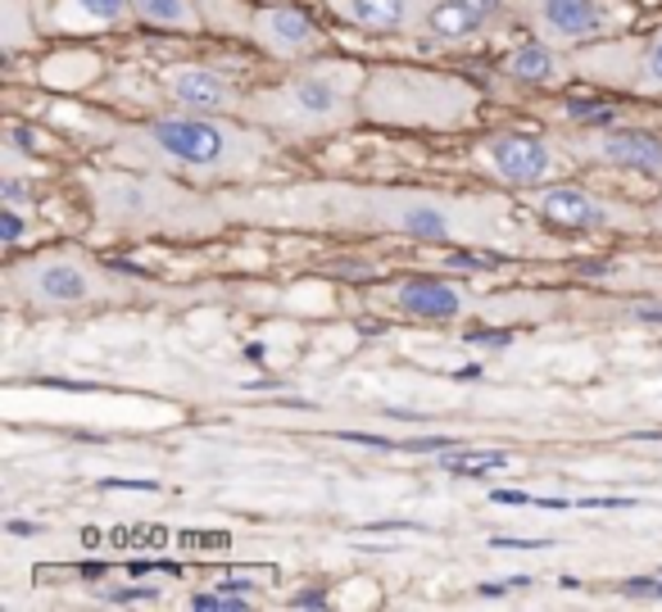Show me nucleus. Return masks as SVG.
<instances>
[{"instance_id": "nucleus-1", "label": "nucleus", "mask_w": 662, "mask_h": 612, "mask_svg": "<svg viewBox=\"0 0 662 612\" xmlns=\"http://www.w3.org/2000/svg\"><path fill=\"white\" fill-rule=\"evenodd\" d=\"M350 77L345 73H304L300 82L272 91V96L259 105L263 118L281 123V127H296V132H322V127H337L350 114Z\"/></svg>"}, {"instance_id": "nucleus-2", "label": "nucleus", "mask_w": 662, "mask_h": 612, "mask_svg": "<svg viewBox=\"0 0 662 612\" xmlns=\"http://www.w3.org/2000/svg\"><path fill=\"white\" fill-rule=\"evenodd\" d=\"M146 141L164 159L186 168H227L241 151H250L227 123H209V118H159L146 132Z\"/></svg>"}, {"instance_id": "nucleus-3", "label": "nucleus", "mask_w": 662, "mask_h": 612, "mask_svg": "<svg viewBox=\"0 0 662 612\" xmlns=\"http://www.w3.org/2000/svg\"><path fill=\"white\" fill-rule=\"evenodd\" d=\"M14 287L37 300V304H82L91 295H101V281L91 277L77 259L51 255V259H32L14 272Z\"/></svg>"}, {"instance_id": "nucleus-4", "label": "nucleus", "mask_w": 662, "mask_h": 612, "mask_svg": "<svg viewBox=\"0 0 662 612\" xmlns=\"http://www.w3.org/2000/svg\"><path fill=\"white\" fill-rule=\"evenodd\" d=\"M486 164L504 177V181H545L554 173V155L545 141L523 136V132H504L486 141Z\"/></svg>"}, {"instance_id": "nucleus-5", "label": "nucleus", "mask_w": 662, "mask_h": 612, "mask_svg": "<svg viewBox=\"0 0 662 612\" xmlns=\"http://www.w3.org/2000/svg\"><path fill=\"white\" fill-rule=\"evenodd\" d=\"M250 32L259 37L263 51L277 55V60L304 55V51H313V41H318L309 14L296 10V6H268V10H259V14L250 19Z\"/></svg>"}, {"instance_id": "nucleus-6", "label": "nucleus", "mask_w": 662, "mask_h": 612, "mask_svg": "<svg viewBox=\"0 0 662 612\" xmlns=\"http://www.w3.org/2000/svg\"><path fill=\"white\" fill-rule=\"evenodd\" d=\"M536 19L545 23L549 37L586 41L612 28V6L608 0H536Z\"/></svg>"}, {"instance_id": "nucleus-7", "label": "nucleus", "mask_w": 662, "mask_h": 612, "mask_svg": "<svg viewBox=\"0 0 662 612\" xmlns=\"http://www.w3.org/2000/svg\"><path fill=\"white\" fill-rule=\"evenodd\" d=\"M341 19H350L354 28L368 32H400L413 28L417 19H427L436 0H327Z\"/></svg>"}, {"instance_id": "nucleus-8", "label": "nucleus", "mask_w": 662, "mask_h": 612, "mask_svg": "<svg viewBox=\"0 0 662 612\" xmlns=\"http://www.w3.org/2000/svg\"><path fill=\"white\" fill-rule=\"evenodd\" d=\"M395 304L413 318H427V322H449L463 313V291L449 287V281L436 277H408L395 287Z\"/></svg>"}, {"instance_id": "nucleus-9", "label": "nucleus", "mask_w": 662, "mask_h": 612, "mask_svg": "<svg viewBox=\"0 0 662 612\" xmlns=\"http://www.w3.org/2000/svg\"><path fill=\"white\" fill-rule=\"evenodd\" d=\"M168 91L192 105V110H231L236 105V91L218 69H200V64H182L168 73Z\"/></svg>"}, {"instance_id": "nucleus-10", "label": "nucleus", "mask_w": 662, "mask_h": 612, "mask_svg": "<svg viewBox=\"0 0 662 612\" xmlns=\"http://www.w3.org/2000/svg\"><path fill=\"white\" fill-rule=\"evenodd\" d=\"M499 6H504V0H436L432 14H427V32L441 37V41L472 37V32H482L495 19Z\"/></svg>"}, {"instance_id": "nucleus-11", "label": "nucleus", "mask_w": 662, "mask_h": 612, "mask_svg": "<svg viewBox=\"0 0 662 612\" xmlns=\"http://www.w3.org/2000/svg\"><path fill=\"white\" fill-rule=\"evenodd\" d=\"M536 209L554 227H599V222H608V209L594 196L577 191V186H554V191H540Z\"/></svg>"}, {"instance_id": "nucleus-12", "label": "nucleus", "mask_w": 662, "mask_h": 612, "mask_svg": "<svg viewBox=\"0 0 662 612\" xmlns=\"http://www.w3.org/2000/svg\"><path fill=\"white\" fill-rule=\"evenodd\" d=\"M599 155L618 168H635V173H662V141L649 132H608L599 141Z\"/></svg>"}, {"instance_id": "nucleus-13", "label": "nucleus", "mask_w": 662, "mask_h": 612, "mask_svg": "<svg viewBox=\"0 0 662 612\" xmlns=\"http://www.w3.org/2000/svg\"><path fill=\"white\" fill-rule=\"evenodd\" d=\"M508 73L517 82H558L562 64H558V55L549 51L545 41H527V45H517V51L508 55Z\"/></svg>"}, {"instance_id": "nucleus-14", "label": "nucleus", "mask_w": 662, "mask_h": 612, "mask_svg": "<svg viewBox=\"0 0 662 612\" xmlns=\"http://www.w3.org/2000/svg\"><path fill=\"white\" fill-rule=\"evenodd\" d=\"M132 14L151 28H200L196 0H132Z\"/></svg>"}, {"instance_id": "nucleus-15", "label": "nucleus", "mask_w": 662, "mask_h": 612, "mask_svg": "<svg viewBox=\"0 0 662 612\" xmlns=\"http://www.w3.org/2000/svg\"><path fill=\"white\" fill-rule=\"evenodd\" d=\"M395 227L408 231V237H417V241H449V218L436 205H404L395 214Z\"/></svg>"}, {"instance_id": "nucleus-16", "label": "nucleus", "mask_w": 662, "mask_h": 612, "mask_svg": "<svg viewBox=\"0 0 662 612\" xmlns=\"http://www.w3.org/2000/svg\"><path fill=\"white\" fill-rule=\"evenodd\" d=\"M449 473H490V467H508V454L499 449H477V454H449L445 458Z\"/></svg>"}, {"instance_id": "nucleus-17", "label": "nucleus", "mask_w": 662, "mask_h": 612, "mask_svg": "<svg viewBox=\"0 0 662 612\" xmlns=\"http://www.w3.org/2000/svg\"><path fill=\"white\" fill-rule=\"evenodd\" d=\"M73 6L91 23H123L132 14V0H73Z\"/></svg>"}, {"instance_id": "nucleus-18", "label": "nucleus", "mask_w": 662, "mask_h": 612, "mask_svg": "<svg viewBox=\"0 0 662 612\" xmlns=\"http://www.w3.org/2000/svg\"><path fill=\"white\" fill-rule=\"evenodd\" d=\"M567 118L586 123V127H612V123H618V110H612V105H594V101H567Z\"/></svg>"}, {"instance_id": "nucleus-19", "label": "nucleus", "mask_w": 662, "mask_h": 612, "mask_svg": "<svg viewBox=\"0 0 662 612\" xmlns=\"http://www.w3.org/2000/svg\"><path fill=\"white\" fill-rule=\"evenodd\" d=\"M196 608L200 612H241V608H250V599L246 594H236V590H214V594H196Z\"/></svg>"}, {"instance_id": "nucleus-20", "label": "nucleus", "mask_w": 662, "mask_h": 612, "mask_svg": "<svg viewBox=\"0 0 662 612\" xmlns=\"http://www.w3.org/2000/svg\"><path fill=\"white\" fill-rule=\"evenodd\" d=\"M640 77L649 82V86H658L662 91V32L644 45V60H640Z\"/></svg>"}, {"instance_id": "nucleus-21", "label": "nucleus", "mask_w": 662, "mask_h": 612, "mask_svg": "<svg viewBox=\"0 0 662 612\" xmlns=\"http://www.w3.org/2000/svg\"><path fill=\"white\" fill-rule=\"evenodd\" d=\"M19 237H23V214L10 205L6 214H0V241H6V246H19Z\"/></svg>"}, {"instance_id": "nucleus-22", "label": "nucleus", "mask_w": 662, "mask_h": 612, "mask_svg": "<svg viewBox=\"0 0 662 612\" xmlns=\"http://www.w3.org/2000/svg\"><path fill=\"white\" fill-rule=\"evenodd\" d=\"M622 590H627V594H653V599H662V581H658V577H635V581H627Z\"/></svg>"}, {"instance_id": "nucleus-23", "label": "nucleus", "mask_w": 662, "mask_h": 612, "mask_svg": "<svg viewBox=\"0 0 662 612\" xmlns=\"http://www.w3.org/2000/svg\"><path fill=\"white\" fill-rule=\"evenodd\" d=\"M531 581L527 577H508V581H495V585H482L486 594H508V590H527Z\"/></svg>"}, {"instance_id": "nucleus-24", "label": "nucleus", "mask_w": 662, "mask_h": 612, "mask_svg": "<svg viewBox=\"0 0 662 612\" xmlns=\"http://www.w3.org/2000/svg\"><path fill=\"white\" fill-rule=\"evenodd\" d=\"M449 268H490V259H482V255H449Z\"/></svg>"}, {"instance_id": "nucleus-25", "label": "nucleus", "mask_w": 662, "mask_h": 612, "mask_svg": "<svg viewBox=\"0 0 662 612\" xmlns=\"http://www.w3.org/2000/svg\"><path fill=\"white\" fill-rule=\"evenodd\" d=\"M291 603H296V608H318V603H327V590H304V594H296Z\"/></svg>"}, {"instance_id": "nucleus-26", "label": "nucleus", "mask_w": 662, "mask_h": 612, "mask_svg": "<svg viewBox=\"0 0 662 612\" xmlns=\"http://www.w3.org/2000/svg\"><path fill=\"white\" fill-rule=\"evenodd\" d=\"M105 490H155V481H105Z\"/></svg>"}, {"instance_id": "nucleus-27", "label": "nucleus", "mask_w": 662, "mask_h": 612, "mask_svg": "<svg viewBox=\"0 0 662 612\" xmlns=\"http://www.w3.org/2000/svg\"><path fill=\"white\" fill-rule=\"evenodd\" d=\"M635 318H640V322H662V304H640Z\"/></svg>"}, {"instance_id": "nucleus-28", "label": "nucleus", "mask_w": 662, "mask_h": 612, "mask_svg": "<svg viewBox=\"0 0 662 612\" xmlns=\"http://www.w3.org/2000/svg\"><path fill=\"white\" fill-rule=\"evenodd\" d=\"M477 341V345H508V336H486V332H467V345Z\"/></svg>"}, {"instance_id": "nucleus-29", "label": "nucleus", "mask_w": 662, "mask_h": 612, "mask_svg": "<svg viewBox=\"0 0 662 612\" xmlns=\"http://www.w3.org/2000/svg\"><path fill=\"white\" fill-rule=\"evenodd\" d=\"M499 549H545L540 540H495Z\"/></svg>"}, {"instance_id": "nucleus-30", "label": "nucleus", "mask_w": 662, "mask_h": 612, "mask_svg": "<svg viewBox=\"0 0 662 612\" xmlns=\"http://www.w3.org/2000/svg\"><path fill=\"white\" fill-rule=\"evenodd\" d=\"M6 200H10V205H23V181H6Z\"/></svg>"}, {"instance_id": "nucleus-31", "label": "nucleus", "mask_w": 662, "mask_h": 612, "mask_svg": "<svg viewBox=\"0 0 662 612\" xmlns=\"http://www.w3.org/2000/svg\"><path fill=\"white\" fill-rule=\"evenodd\" d=\"M10 531H14V536H32L37 527H32V522H10Z\"/></svg>"}]
</instances>
